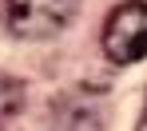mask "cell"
Here are the masks:
<instances>
[{
	"label": "cell",
	"mask_w": 147,
	"mask_h": 131,
	"mask_svg": "<svg viewBox=\"0 0 147 131\" xmlns=\"http://www.w3.org/2000/svg\"><path fill=\"white\" fill-rule=\"evenodd\" d=\"M103 52L115 64H135L147 56V0H123L107 16Z\"/></svg>",
	"instance_id": "cell-1"
},
{
	"label": "cell",
	"mask_w": 147,
	"mask_h": 131,
	"mask_svg": "<svg viewBox=\"0 0 147 131\" xmlns=\"http://www.w3.org/2000/svg\"><path fill=\"white\" fill-rule=\"evenodd\" d=\"M76 16V0H4V20L24 40H52Z\"/></svg>",
	"instance_id": "cell-2"
},
{
	"label": "cell",
	"mask_w": 147,
	"mask_h": 131,
	"mask_svg": "<svg viewBox=\"0 0 147 131\" xmlns=\"http://www.w3.org/2000/svg\"><path fill=\"white\" fill-rule=\"evenodd\" d=\"M24 111V83L0 72V123Z\"/></svg>",
	"instance_id": "cell-3"
},
{
	"label": "cell",
	"mask_w": 147,
	"mask_h": 131,
	"mask_svg": "<svg viewBox=\"0 0 147 131\" xmlns=\"http://www.w3.org/2000/svg\"><path fill=\"white\" fill-rule=\"evenodd\" d=\"M143 131H147V111H143Z\"/></svg>",
	"instance_id": "cell-4"
}]
</instances>
